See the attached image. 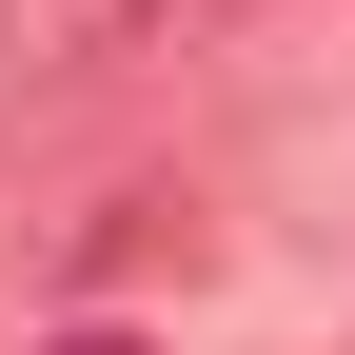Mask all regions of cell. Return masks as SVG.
Here are the masks:
<instances>
[{
	"mask_svg": "<svg viewBox=\"0 0 355 355\" xmlns=\"http://www.w3.org/2000/svg\"><path fill=\"white\" fill-rule=\"evenodd\" d=\"M237 0H0V40H20V79H119V60H178V40H217Z\"/></svg>",
	"mask_w": 355,
	"mask_h": 355,
	"instance_id": "1",
	"label": "cell"
},
{
	"mask_svg": "<svg viewBox=\"0 0 355 355\" xmlns=\"http://www.w3.org/2000/svg\"><path fill=\"white\" fill-rule=\"evenodd\" d=\"M40 355H139V336H40Z\"/></svg>",
	"mask_w": 355,
	"mask_h": 355,
	"instance_id": "2",
	"label": "cell"
}]
</instances>
